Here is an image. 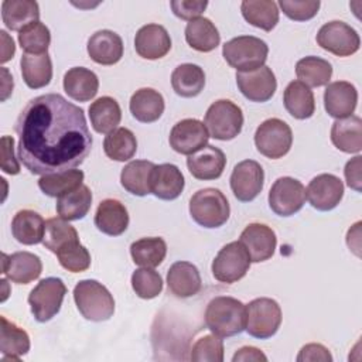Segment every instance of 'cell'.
Masks as SVG:
<instances>
[{"label": "cell", "instance_id": "8d00e7d4", "mask_svg": "<svg viewBox=\"0 0 362 362\" xmlns=\"http://www.w3.org/2000/svg\"><path fill=\"white\" fill-rule=\"evenodd\" d=\"M171 86L178 96H198L205 86V72L199 65L181 64L171 74Z\"/></svg>", "mask_w": 362, "mask_h": 362}, {"label": "cell", "instance_id": "bcb514c9", "mask_svg": "<svg viewBox=\"0 0 362 362\" xmlns=\"http://www.w3.org/2000/svg\"><path fill=\"white\" fill-rule=\"evenodd\" d=\"M133 291L144 300L156 298L163 291V279L151 267H141L132 274Z\"/></svg>", "mask_w": 362, "mask_h": 362}, {"label": "cell", "instance_id": "816d5d0a", "mask_svg": "<svg viewBox=\"0 0 362 362\" xmlns=\"http://www.w3.org/2000/svg\"><path fill=\"white\" fill-rule=\"evenodd\" d=\"M18 157L14 156V139L10 136L1 137V170L6 174L16 175L20 173Z\"/></svg>", "mask_w": 362, "mask_h": 362}, {"label": "cell", "instance_id": "7dc6e473", "mask_svg": "<svg viewBox=\"0 0 362 362\" xmlns=\"http://www.w3.org/2000/svg\"><path fill=\"white\" fill-rule=\"evenodd\" d=\"M189 359L195 362H222L223 342L221 337L215 334H208L198 338L191 348Z\"/></svg>", "mask_w": 362, "mask_h": 362}, {"label": "cell", "instance_id": "7402d4cb", "mask_svg": "<svg viewBox=\"0 0 362 362\" xmlns=\"http://www.w3.org/2000/svg\"><path fill=\"white\" fill-rule=\"evenodd\" d=\"M88 55L99 65H115L123 57L122 37L112 30H99L88 40Z\"/></svg>", "mask_w": 362, "mask_h": 362}, {"label": "cell", "instance_id": "ac0fdd59", "mask_svg": "<svg viewBox=\"0 0 362 362\" xmlns=\"http://www.w3.org/2000/svg\"><path fill=\"white\" fill-rule=\"evenodd\" d=\"M358 103L356 88L346 81H337L327 85L324 90V107L331 117L345 119L352 116Z\"/></svg>", "mask_w": 362, "mask_h": 362}, {"label": "cell", "instance_id": "484cf974", "mask_svg": "<svg viewBox=\"0 0 362 362\" xmlns=\"http://www.w3.org/2000/svg\"><path fill=\"white\" fill-rule=\"evenodd\" d=\"M64 90L76 102H89L99 89V79L96 74L83 66H74L64 75Z\"/></svg>", "mask_w": 362, "mask_h": 362}, {"label": "cell", "instance_id": "9a60e30c", "mask_svg": "<svg viewBox=\"0 0 362 362\" xmlns=\"http://www.w3.org/2000/svg\"><path fill=\"white\" fill-rule=\"evenodd\" d=\"M236 85L246 99L257 103L272 99L277 89L276 76L266 65L249 72H236Z\"/></svg>", "mask_w": 362, "mask_h": 362}, {"label": "cell", "instance_id": "e0dca14e", "mask_svg": "<svg viewBox=\"0 0 362 362\" xmlns=\"http://www.w3.org/2000/svg\"><path fill=\"white\" fill-rule=\"evenodd\" d=\"M239 242L249 253L250 262L260 263L269 260L276 250L277 238L274 230L264 223H249L240 233Z\"/></svg>", "mask_w": 362, "mask_h": 362}, {"label": "cell", "instance_id": "f35d334b", "mask_svg": "<svg viewBox=\"0 0 362 362\" xmlns=\"http://www.w3.org/2000/svg\"><path fill=\"white\" fill-rule=\"evenodd\" d=\"M156 164L147 160H133L120 173L122 187L137 197L150 194V174Z\"/></svg>", "mask_w": 362, "mask_h": 362}, {"label": "cell", "instance_id": "8fae6325", "mask_svg": "<svg viewBox=\"0 0 362 362\" xmlns=\"http://www.w3.org/2000/svg\"><path fill=\"white\" fill-rule=\"evenodd\" d=\"M315 40L322 49L337 57H351L361 45V38L356 30L339 20L325 23L318 30Z\"/></svg>", "mask_w": 362, "mask_h": 362}, {"label": "cell", "instance_id": "277c9868", "mask_svg": "<svg viewBox=\"0 0 362 362\" xmlns=\"http://www.w3.org/2000/svg\"><path fill=\"white\" fill-rule=\"evenodd\" d=\"M269 54L267 44L253 35H239L226 41L222 55L229 66L238 72L255 71L264 65Z\"/></svg>", "mask_w": 362, "mask_h": 362}, {"label": "cell", "instance_id": "836d02e7", "mask_svg": "<svg viewBox=\"0 0 362 362\" xmlns=\"http://www.w3.org/2000/svg\"><path fill=\"white\" fill-rule=\"evenodd\" d=\"M90 124L95 132L107 134L117 129L122 120V110L116 99L110 96H102L90 103L89 109Z\"/></svg>", "mask_w": 362, "mask_h": 362}, {"label": "cell", "instance_id": "ba28073f", "mask_svg": "<svg viewBox=\"0 0 362 362\" xmlns=\"http://www.w3.org/2000/svg\"><path fill=\"white\" fill-rule=\"evenodd\" d=\"M66 294L65 283L58 277H47L30 291L28 304L38 322H47L55 317Z\"/></svg>", "mask_w": 362, "mask_h": 362}, {"label": "cell", "instance_id": "9c48e42d", "mask_svg": "<svg viewBox=\"0 0 362 362\" xmlns=\"http://www.w3.org/2000/svg\"><path fill=\"white\" fill-rule=\"evenodd\" d=\"M255 144L262 156L277 160L290 151L293 144V132L284 120L272 117L264 120L256 129Z\"/></svg>", "mask_w": 362, "mask_h": 362}, {"label": "cell", "instance_id": "d6986e66", "mask_svg": "<svg viewBox=\"0 0 362 362\" xmlns=\"http://www.w3.org/2000/svg\"><path fill=\"white\" fill-rule=\"evenodd\" d=\"M225 165L226 157L223 151L211 144H206L187 158V167L191 175L202 181L219 178L225 170Z\"/></svg>", "mask_w": 362, "mask_h": 362}, {"label": "cell", "instance_id": "ffe728a7", "mask_svg": "<svg viewBox=\"0 0 362 362\" xmlns=\"http://www.w3.org/2000/svg\"><path fill=\"white\" fill-rule=\"evenodd\" d=\"M134 49L144 59H160L171 49L170 34L160 24H146L136 33Z\"/></svg>", "mask_w": 362, "mask_h": 362}, {"label": "cell", "instance_id": "db71d44e", "mask_svg": "<svg viewBox=\"0 0 362 362\" xmlns=\"http://www.w3.org/2000/svg\"><path fill=\"white\" fill-rule=\"evenodd\" d=\"M361 161H362V157L361 156H355L354 158H351L346 164H345V168H344V174H345V180H346V184L349 188L355 189V191H361V182H362V178H361Z\"/></svg>", "mask_w": 362, "mask_h": 362}, {"label": "cell", "instance_id": "83f0119b", "mask_svg": "<svg viewBox=\"0 0 362 362\" xmlns=\"http://www.w3.org/2000/svg\"><path fill=\"white\" fill-rule=\"evenodd\" d=\"M332 144L344 153H359L362 150V120L359 116L337 119L331 127Z\"/></svg>", "mask_w": 362, "mask_h": 362}, {"label": "cell", "instance_id": "7c38bea8", "mask_svg": "<svg viewBox=\"0 0 362 362\" xmlns=\"http://www.w3.org/2000/svg\"><path fill=\"white\" fill-rule=\"evenodd\" d=\"M305 188L293 177L277 178L269 191V205L276 215L291 216L305 204Z\"/></svg>", "mask_w": 362, "mask_h": 362}, {"label": "cell", "instance_id": "8992f818", "mask_svg": "<svg viewBox=\"0 0 362 362\" xmlns=\"http://www.w3.org/2000/svg\"><path fill=\"white\" fill-rule=\"evenodd\" d=\"M204 124L209 137L222 141L232 140L242 132V109L229 99H219L208 107Z\"/></svg>", "mask_w": 362, "mask_h": 362}, {"label": "cell", "instance_id": "4fadbf2b", "mask_svg": "<svg viewBox=\"0 0 362 362\" xmlns=\"http://www.w3.org/2000/svg\"><path fill=\"white\" fill-rule=\"evenodd\" d=\"M230 189L240 202L253 201L264 184V171L255 160H243L233 167L230 174Z\"/></svg>", "mask_w": 362, "mask_h": 362}, {"label": "cell", "instance_id": "c3c4849f", "mask_svg": "<svg viewBox=\"0 0 362 362\" xmlns=\"http://www.w3.org/2000/svg\"><path fill=\"white\" fill-rule=\"evenodd\" d=\"M57 257L59 264L71 273L85 272L90 266V253L79 240L61 249L57 253Z\"/></svg>", "mask_w": 362, "mask_h": 362}, {"label": "cell", "instance_id": "30bf717a", "mask_svg": "<svg viewBox=\"0 0 362 362\" xmlns=\"http://www.w3.org/2000/svg\"><path fill=\"white\" fill-rule=\"evenodd\" d=\"M250 257L245 246L236 240L225 245L212 262L214 277L226 284L239 281L246 276L250 267Z\"/></svg>", "mask_w": 362, "mask_h": 362}, {"label": "cell", "instance_id": "60d3db41", "mask_svg": "<svg viewBox=\"0 0 362 362\" xmlns=\"http://www.w3.org/2000/svg\"><path fill=\"white\" fill-rule=\"evenodd\" d=\"M130 255L141 267H157L167 255V243L163 238H141L130 245Z\"/></svg>", "mask_w": 362, "mask_h": 362}, {"label": "cell", "instance_id": "d590c367", "mask_svg": "<svg viewBox=\"0 0 362 362\" xmlns=\"http://www.w3.org/2000/svg\"><path fill=\"white\" fill-rule=\"evenodd\" d=\"M185 41L195 51L211 52L219 45L221 35L209 18L198 17L187 24Z\"/></svg>", "mask_w": 362, "mask_h": 362}, {"label": "cell", "instance_id": "ee69618b", "mask_svg": "<svg viewBox=\"0 0 362 362\" xmlns=\"http://www.w3.org/2000/svg\"><path fill=\"white\" fill-rule=\"evenodd\" d=\"M79 236L76 229L62 218H49L45 222V232L42 243L52 253H58L68 245L78 242Z\"/></svg>", "mask_w": 362, "mask_h": 362}, {"label": "cell", "instance_id": "3957f363", "mask_svg": "<svg viewBox=\"0 0 362 362\" xmlns=\"http://www.w3.org/2000/svg\"><path fill=\"white\" fill-rule=\"evenodd\" d=\"M74 300L83 318L100 322L109 320L115 313V300L110 291L99 281L81 280L74 288Z\"/></svg>", "mask_w": 362, "mask_h": 362}, {"label": "cell", "instance_id": "5b68a950", "mask_svg": "<svg viewBox=\"0 0 362 362\" xmlns=\"http://www.w3.org/2000/svg\"><path fill=\"white\" fill-rule=\"evenodd\" d=\"M229 202L218 188L198 189L189 199V215L204 228L222 226L229 219Z\"/></svg>", "mask_w": 362, "mask_h": 362}, {"label": "cell", "instance_id": "4dcf8cb0", "mask_svg": "<svg viewBox=\"0 0 362 362\" xmlns=\"http://www.w3.org/2000/svg\"><path fill=\"white\" fill-rule=\"evenodd\" d=\"M286 110L298 120L308 119L315 112V99L313 90L300 81H291L283 93Z\"/></svg>", "mask_w": 362, "mask_h": 362}, {"label": "cell", "instance_id": "f546056e", "mask_svg": "<svg viewBox=\"0 0 362 362\" xmlns=\"http://www.w3.org/2000/svg\"><path fill=\"white\" fill-rule=\"evenodd\" d=\"M21 75L25 85L31 89L47 86L52 79V62L48 52L21 55Z\"/></svg>", "mask_w": 362, "mask_h": 362}, {"label": "cell", "instance_id": "2e32d148", "mask_svg": "<svg viewBox=\"0 0 362 362\" xmlns=\"http://www.w3.org/2000/svg\"><path fill=\"white\" fill-rule=\"evenodd\" d=\"M344 197V184L334 174H320L314 177L305 189V198L318 211L334 209Z\"/></svg>", "mask_w": 362, "mask_h": 362}, {"label": "cell", "instance_id": "d4e9b609", "mask_svg": "<svg viewBox=\"0 0 362 362\" xmlns=\"http://www.w3.org/2000/svg\"><path fill=\"white\" fill-rule=\"evenodd\" d=\"M93 222L102 233L119 236L129 226V212L120 201L107 198L98 205Z\"/></svg>", "mask_w": 362, "mask_h": 362}, {"label": "cell", "instance_id": "74e56055", "mask_svg": "<svg viewBox=\"0 0 362 362\" xmlns=\"http://www.w3.org/2000/svg\"><path fill=\"white\" fill-rule=\"evenodd\" d=\"M243 18L253 27L272 31L279 23V7L273 0H245L240 4Z\"/></svg>", "mask_w": 362, "mask_h": 362}, {"label": "cell", "instance_id": "d6a6232c", "mask_svg": "<svg viewBox=\"0 0 362 362\" xmlns=\"http://www.w3.org/2000/svg\"><path fill=\"white\" fill-rule=\"evenodd\" d=\"M0 320V351L3 354V361H20V356L30 351V337L27 331L13 321H8L4 315H1Z\"/></svg>", "mask_w": 362, "mask_h": 362}, {"label": "cell", "instance_id": "44dd1931", "mask_svg": "<svg viewBox=\"0 0 362 362\" xmlns=\"http://www.w3.org/2000/svg\"><path fill=\"white\" fill-rule=\"evenodd\" d=\"M184 185V175L177 165L164 163L153 167L150 174V194L154 197L173 201L181 195Z\"/></svg>", "mask_w": 362, "mask_h": 362}, {"label": "cell", "instance_id": "4316f807", "mask_svg": "<svg viewBox=\"0 0 362 362\" xmlns=\"http://www.w3.org/2000/svg\"><path fill=\"white\" fill-rule=\"evenodd\" d=\"M164 98L153 88H141L136 90L129 103L132 116L141 123H153L158 120L164 112Z\"/></svg>", "mask_w": 362, "mask_h": 362}, {"label": "cell", "instance_id": "f5cc1de1", "mask_svg": "<svg viewBox=\"0 0 362 362\" xmlns=\"http://www.w3.org/2000/svg\"><path fill=\"white\" fill-rule=\"evenodd\" d=\"M315 362V361H321V362H331L332 361V355L328 351V348H325L321 344H307L304 345L298 355H297V362Z\"/></svg>", "mask_w": 362, "mask_h": 362}, {"label": "cell", "instance_id": "e575fe53", "mask_svg": "<svg viewBox=\"0 0 362 362\" xmlns=\"http://www.w3.org/2000/svg\"><path fill=\"white\" fill-rule=\"evenodd\" d=\"M92 205V192L88 185L78 188L57 198L55 209L59 218L65 221H78L86 216Z\"/></svg>", "mask_w": 362, "mask_h": 362}, {"label": "cell", "instance_id": "5bb4252c", "mask_svg": "<svg viewBox=\"0 0 362 362\" xmlns=\"http://www.w3.org/2000/svg\"><path fill=\"white\" fill-rule=\"evenodd\" d=\"M209 133L198 119H182L170 132V147L184 156H191L208 144Z\"/></svg>", "mask_w": 362, "mask_h": 362}, {"label": "cell", "instance_id": "b9f144b4", "mask_svg": "<svg viewBox=\"0 0 362 362\" xmlns=\"http://www.w3.org/2000/svg\"><path fill=\"white\" fill-rule=\"evenodd\" d=\"M103 150L110 160L127 161L136 154V136L127 127H117L113 132L107 133V136L105 137Z\"/></svg>", "mask_w": 362, "mask_h": 362}, {"label": "cell", "instance_id": "f6af8a7d", "mask_svg": "<svg viewBox=\"0 0 362 362\" xmlns=\"http://www.w3.org/2000/svg\"><path fill=\"white\" fill-rule=\"evenodd\" d=\"M18 44L27 54H45L51 44V33L41 21H34L18 33Z\"/></svg>", "mask_w": 362, "mask_h": 362}, {"label": "cell", "instance_id": "6da1fadb", "mask_svg": "<svg viewBox=\"0 0 362 362\" xmlns=\"http://www.w3.org/2000/svg\"><path fill=\"white\" fill-rule=\"evenodd\" d=\"M14 130L17 157L34 175L75 168L92 148L83 109L59 93L31 99L20 112Z\"/></svg>", "mask_w": 362, "mask_h": 362}, {"label": "cell", "instance_id": "52a82bcc", "mask_svg": "<svg viewBox=\"0 0 362 362\" xmlns=\"http://www.w3.org/2000/svg\"><path fill=\"white\" fill-rule=\"evenodd\" d=\"M281 308L279 303L269 297L252 300L246 305V331L259 339L272 338L280 328Z\"/></svg>", "mask_w": 362, "mask_h": 362}, {"label": "cell", "instance_id": "9f6ffc18", "mask_svg": "<svg viewBox=\"0 0 362 362\" xmlns=\"http://www.w3.org/2000/svg\"><path fill=\"white\" fill-rule=\"evenodd\" d=\"M1 38H3V54H1V64L7 62L10 58H13L14 52H16V47H14V41L13 38H10L7 35V33L4 30L0 31Z\"/></svg>", "mask_w": 362, "mask_h": 362}, {"label": "cell", "instance_id": "ab89813d", "mask_svg": "<svg viewBox=\"0 0 362 362\" xmlns=\"http://www.w3.org/2000/svg\"><path fill=\"white\" fill-rule=\"evenodd\" d=\"M296 75L308 88L328 85L332 76V65L320 57H304L296 64Z\"/></svg>", "mask_w": 362, "mask_h": 362}, {"label": "cell", "instance_id": "7a4b0ae2", "mask_svg": "<svg viewBox=\"0 0 362 362\" xmlns=\"http://www.w3.org/2000/svg\"><path fill=\"white\" fill-rule=\"evenodd\" d=\"M205 325L221 337H235L246 328V305L233 297H214L205 310Z\"/></svg>", "mask_w": 362, "mask_h": 362}, {"label": "cell", "instance_id": "f1b7e54d", "mask_svg": "<svg viewBox=\"0 0 362 362\" xmlns=\"http://www.w3.org/2000/svg\"><path fill=\"white\" fill-rule=\"evenodd\" d=\"M45 232L44 218L33 209L18 211L11 221L13 238L23 245H37L42 242Z\"/></svg>", "mask_w": 362, "mask_h": 362}, {"label": "cell", "instance_id": "681fc988", "mask_svg": "<svg viewBox=\"0 0 362 362\" xmlns=\"http://www.w3.org/2000/svg\"><path fill=\"white\" fill-rule=\"evenodd\" d=\"M277 6L290 20L307 21L318 13L321 3L318 0H280Z\"/></svg>", "mask_w": 362, "mask_h": 362}, {"label": "cell", "instance_id": "11a10c76", "mask_svg": "<svg viewBox=\"0 0 362 362\" xmlns=\"http://www.w3.org/2000/svg\"><path fill=\"white\" fill-rule=\"evenodd\" d=\"M232 361L233 362H247V361H253V362H266L267 361V356L259 349V348H255V346H243L240 349H238L235 352V355L232 356Z\"/></svg>", "mask_w": 362, "mask_h": 362}, {"label": "cell", "instance_id": "603a6c76", "mask_svg": "<svg viewBox=\"0 0 362 362\" xmlns=\"http://www.w3.org/2000/svg\"><path fill=\"white\" fill-rule=\"evenodd\" d=\"M3 274L13 283L28 284L38 279L42 272L41 259L30 252L3 253Z\"/></svg>", "mask_w": 362, "mask_h": 362}, {"label": "cell", "instance_id": "cb8c5ba5", "mask_svg": "<svg viewBox=\"0 0 362 362\" xmlns=\"http://www.w3.org/2000/svg\"><path fill=\"white\" fill-rule=\"evenodd\" d=\"M168 291L178 298H188L199 293L202 281L199 270L189 262H175L167 272Z\"/></svg>", "mask_w": 362, "mask_h": 362}, {"label": "cell", "instance_id": "f907efd6", "mask_svg": "<svg viewBox=\"0 0 362 362\" xmlns=\"http://www.w3.org/2000/svg\"><path fill=\"white\" fill-rule=\"evenodd\" d=\"M173 13L187 21H192L198 18L206 8L208 1L206 0H173L170 1Z\"/></svg>", "mask_w": 362, "mask_h": 362}, {"label": "cell", "instance_id": "1f68e13d", "mask_svg": "<svg viewBox=\"0 0 362 362\" xmlns=\"http://www.w3.org/2000/svg\"><path fill=\"white\" fill-rule=\"evenodd\" d=\"M1 18L8 30L20 33L28 24L38 21V3L33 0H4L1 3Z\"/></svg>", "mask_w": 362, "mask_h": 362}, {"label": "cell", "instance_id": "7bdbcfd3", "mask_svg": "<svg viewBox=\"0 0 362 362\" xmlns=\"http://www.w3.org/2000/svg\"><path fill=\"white\" fill-rule=\"evenodd\" d=\"M83 177H85L83 171L75 170V168L45 174V175H41V178L38 180V188L45 195L58 198L82 185Z\"/></svg>", "mask_w": 362, "mask_h": 362}]
</instances>
